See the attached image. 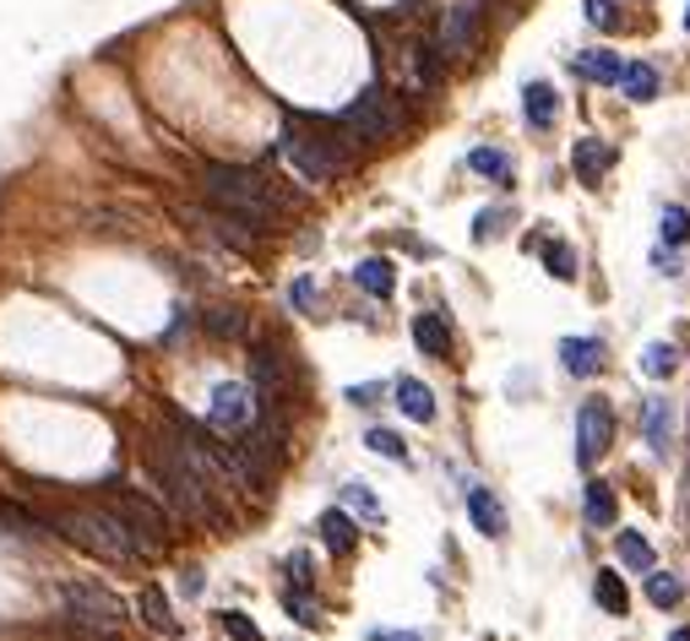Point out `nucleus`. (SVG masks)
Listing matches in <instances>:
<instances>
[{"instance_id":"72a5a7b5","label":"nucleus","mask_w":690,"mask_h":641,"mask_svg":"<svg viewBox=\"0 0 690 641\" xmlns=\"http://www.w3.org/2000/svg\"><path fill=\"white\" fill-rule=\"evenodd\" d=\"M512 223V207H495V212H479V223H473V240L484 245V240H495L501 229Z\"/></svg>"},{"instance_id":"58836bf2","label":"nucleus","mask_w":690,"mask_h":641,"mask_svg":"<svg viewBox=\"0 0 690 641\" xmlns=\"http://www.w3.org/2000/svg\"><path fill=\"white\" fill-rule=\"evenodd\" d=\"M381 397V386H348V402H359V408H370Z\"/></svg>"},{"instance_id":"423d86ee","label":"nucleus","mask_w":690,"mask_h":641,"mask_svg":"<svg viewBox=\"0 0 690 641\" xmlns=\"http://www.w3.org/2000/svg\"><path fill=\"white\" fill-rule=\"evenodd\" d=\"M103 495H109V511L136 533V544H147V554L169 539V511H164L158 500H147V495H136V489H125V484H120V489L109 484Z\"/></svg>"},{"instance_id":"4c0bfd02","label":"nucleus","mask_w":690,"mask_h":641,"mask_svg":"<svg viewBox=\"0 0 690 641\" xmlns=\"http://www.w3.org/2000/svg\"><path fill=\"white\" fill-rule=\"evenodd\" d=\"M288 576H294V587H310V554H294V560H288Z\"/></svg>"},{"instance_id":"4468645a","label":"nucleus","mask_w":690,"mask_h":641,"mask_svg":"<svg viewBox=\"0 0 690 641\" xmlns=\"http://www.w3.org/2000/svg\"><path fill=\"white\" fill-rule=\"evenodd\" d=\"M522 114H527V125H538V131H549L555 120H560V98L549 82H527L522 88Z\"/></svg>"},{"instance_id":"473e14b6","label":"nucleus","mask_w":690,"mask_h":641,"mask_svg":"<svg viewBox=\"0 0 690 641\" xmlns=\"http://www.w3.org/2000/svg\"><path fill=\"white\" fill-rule=\"evenodd\" d=\"M207 332H212V338H245V316H240V310H212V316H207Z\"/></svg>"},{"instance_id":"dca6fc26","label":"nucleus","mask_w":690,"mask_h":641,"mask_svg":"<svg viewBox=\"0 0 690 641\" xmlns=\"http://www.w3.org/2000/svg\"><path fill=\"white\" fill-rule=\"evenodd\" d=\"M571 71H577L582 82H620V55H609V49H577V55H571Z\"/></svg>"},{"instance_id":"2f4dec72","label":"nucleus","mask_w":690,"mask_h":641,"mask_svg":"<svg viewBox=\"0 0 690 641\" xmlns=\"http://www.w3.org/2000/svg\"><path fill=\"white\" fill-rule=\"evenodd\" d=\"M364 446H370L375 457H386V462H408V446H403V435H392V430H370V435H364Z\"/></svg>"},{"instance_id":"39448f33","label":"nucleus","mask_w":690,"mask_h":641,"mask_svg":"<svg viewBox=\"0 0 690 641\" xmlns=\"http://www.w3.org/2000/svg\"><path fill=\"white\" fill-rule=\"evenodd\" d=\"M338 125H343L348 136H359V142H392V136L403 131V103H397L386 88H364L343 109Z\"/></svg>"},{"instance_id":"7c9ffc66","label":"nucleus","mask_w":690,"mask_h":641,"mask_svg":"<svg viewBox=\"0 0 690 641\" xmlns=\"http://www.w3.org/2000/svg\"><path fill=\"white\" fill-rule=\"evenodd\" d=\"M658 234H664V245H686V240H690V212H686V207H664Z\"/></svg>"},{"instance_id":"9d476101","label":"nucleus","mask_w":690,"mask_h":641,"mask_svg":"<svg viewBox=\"0 0 690 641\" xmlns=\"http://www.w3.org/2000/svg\"><path fill=\"white\" fill-rule=\"evenodd\" d=\"M614 158H620V147L614 142H599V136H582L577 147H571V169H577V180L582 185H599L614 169Z\"/></svg>"},{"instance_id":"a19ab883","label":"nucleus","mask_w":690,"mask_h":641,"mask_svg":"<svg viewBox=\"0 0 690 641\" xmlns=\"http://www.w3.org/2000/svg\"><path fill=\"white\" fill-rule=\"evenodd\" d=\"M669 641H690V631H675V637H669Z\"/></svg>"},{"instance_id":"ea45409f","label":"nucleus","mask_w":690,"mask_h":641,"mask_svg":"<svg viewBox=\"0 0 690 641\" xmlns=\"http://www.w3.org/2000/svg\"><path fill=\"white\" fill-rule=\"evenodd\" d=\"M375 641H419L414 631H375Z\"/></svg>"},{"instance_id":"20e7f679","label":"nucleus","mask_w":690,"mask_h":641,"mask_svg":"<svg viewBox=\"0 0 690 641\" xmlns=\"http://www.w3.org/2000/svg\"><path fill=\"white\" fill-rule=\"evenodd\" d=\"M61 620L72 641H109L125 626V604L109 587L72 576V582H61Z\"/></svg>"},{"instance_id":"1a4fd4ad","label":"nucleus","mask_w":690,"mask_h":641,"mask_svg":"<svg viewBox=\"0 0 690 641\" xmlns=\"http://www.w3.org/2000/svg\"><path fill=\"white\" fill-rule=\"evenodd\" d=\"M473 38H479V5L473 0H457L451 11H446V22H440V60H457V55H468L473 49Z\"/></svg>"},{"instance_id":"e433bc0d","label":"nucleus","mask_w":690,"mask_h":641,"mask_svg":"<svg viewBox=\"0 0 690 641\" xmlns=\"http://www.w3.org/2000/svg\"><path fill=\"white\" fill-rule=\"evenodd\" d=\"M288 299H294V305H299V310H310V305H316V283H310V277H299V283H294V294H288Z\"/></svg>"},{"instance_id":"393cba45","label":"nucleus","mask_w":690,"mask_h":641,"mask_svg":"<svg viewBox=\"0 0 690 641\" xmlns=\"http://www.w3.org/2000/svg\"><path fill=\"white\" fill-rule=\"evenodd\" d=\"M642 435H647L653 452L669 446V402H647V413H642Z\"/></svg>"},{"instance_id":"c85d7f7f","label":"nucleus","mask_w":690,"mask_h":641,"mask_svg":"<svg viewBox=\"0 0 690 641\" xmlns=\"http://www.w3.org/2000/svg\"><path fill=\"white\" fill-rule=\"evenodd\" d=\"M343 506H353L364 522H381V500H375V495H370V484H359V478L343 484Z\"/></svg>"},{"instance_id":"a878e982","label":"nucleus","mask_w":690,"mask_h":641,"mask_svg":"<svg viewBox=\"0 0 690 641\" xmlns=\"http://www.w3.org/2000/svg\"><path fill=\"white\" fill-rule=\"evenodd\" d=\"M647 598H653L658 609H675V604L686 598V587H680V576H669V571H653V576H647Z\"/></svg>"},{"instance_id":"6e6552de","label":"nucleus","mask_w":690,"mask_h":641,"mask_svg":"<svg viewBox=\"0 0 690 641\" xmlns=\"http://www.w3.org/2000/svg\"><path fill=\"white\" fill-rule=\"evenodd\" d=\"M207 419H212V430H251V419H256V391L240 386V380H218V386H212V402H207Z\"/></svg>"},{"instance_id":"bb28decb","label":"nucleus","mask_w":690,"mask_h":641,"mask_svg":"<svg viewBox=\"0 0 690 641\" xmlns=\"http://www.w3.org/2000/svg\"><path fill=\"white\" fill-rule=\"evenodd\" d=\"M544 267L560 277V283H571V277H577V251H571L566 240H549V245H544Z\"/></svg>"},{"instance_id":"f257e3e1","label":"nucleus","mask_w":690,"mask_h":641,"mask_svg":"<svg viewBox=\"0 0 690 641\" xmlns=\"http://www.w3.org/2000/svg\"><path fill=\"white\" fill-rule=\"evenodd\" d=\"M283 158L305 175L310 185H327L338 180L348 164H353V142H348V131L338 120H310V114H294L288 125H283Z\"/></svg>"},{"instance_id":"f704fd0d","label":"nucleus","mask_w":690,"mask_h":641,"mask_svg":"<svg viewBox=\"0 0 690 641\" xmlns=\"http://www.w3.org/2000/svg\"><path fill=\"white\" fill-rule=\"evenodd\" d=\"M582 5H588V22H593V27H620V11H614V0H582Z\"/></svg>"},{"instance_id":"412c9836","label":"nucleus","mask_w":690,"mask_h":641,"mask_svg":"<svg viewBox=\"0 0 690 641\" xmlns=\"http://www.w3.org/2000/svg\"><path fill=\"white\" fill-rule=\"evenodd\" d=\"M614 550H620V565H625V571H653V544H647L642 533L620 528V533H614Z\"/></svg>"},{"instance_id":"9b49d317","label":"nucleus","mask_w":690,"mask_h":641,"mask_svg":"<svg viewBox=\"0 0 690 641\" xmlns=\"http://www.w3.org/2000/svg\"><path fill=\"white\" fill-rule=\"evenodd\" d=\"M560 365L588 380V375L604 369V343H599V338H566V343H560Z\"/></svg>"},{"instance_id":"5701e85b","label":"nucleus","mask_w":690,"mask_h":641,"mask_svg":"<svg viewBox=\"0 0 690 641\" xmlns=\"http://www.w3.org/2000/svg\"><path fill=\"white\" fill-rule=\"evenodd\" d=\"M614 517H620V511H614V489H609L604 478H593V484H588V522H593V528H614Z\"/></svg>"},{"instance_id":"b1692460","label":"nucleus","mask_w":690,"mask_h":641,"mask_svg":"<svg viewBox=\"0 0 690 641\" xmlns=\"http://www.w3.org/2000/svg\"><path fill=\"white\" fill-rule=\"evenodd\" d=\"M680 365V349L675 343H647V354H642V375H653V380H669Z\"/></svg>"},{"instance_id":"c9c22d12","label":"nucleus","mask_w":690,"mask_h":641,"mask_svg":"<svg viewBox=\"0 0 690 641\" xmlns=\"http://www.w3.org/2000/svg\"><path fill=\"white\" fill-rule=\"evenodd\" d=\"M223 631H229L234 641H261V631L251 626V615H240V609H229V615H223Z\"/></svg>"},{"instance_id":"4be33fe9","label":"nucleus","mask_w":690,"mask_h":641,"mask_svg":"<svg viewBox=\"0 0 690 641\" xmlns=\"http://www.w3.org/2000/svg\"><path fill=\"white\" fill-rule=\"evenodd\" d=\"M593 598H599V609H604V615H625V609H631V593H625L620 571H599V582H593Z\"/></svg>"},{"instance_id":"2eb2a0df","label":"nucleus","mask_w":690,"mask_h":641,"mask_svg":"<svg viewBox=\"0 0 690 641\" xmlns=\"http://www.w3.org/2000/svg\"><path fill=\"white\" fill-rule=\"evenodd\" d=\"M392 391H397V408H403V413H408L414 424H430V419H435V391L425 386V380L403 375V380H397Z\"/></svg>"},{"instance_id":"f8f14e48","label":"nucleus","mask_w":690,"mask_h":641,"mask_svg":"<svg viewBox=\"0 0 690 641\" xmlns=\"http://www.w3.org/2000/svg\"><path fill=\"white\" fill-rule=\"evenodd\" d=\"M468 517H473V528L490 533V539L506 533V511H501V500H495L490 489H479V484H468Z\"/></svg>"},{"instance_id":"ddd939ff","label":"nucleus","mask_w":690,"mask_h":641,"mask_svg":"<svg viewBox=\"0 0 690 641\" xmlns=\"http://www.w3.org/2000/svg\"><path fill=\"white\" fill-rule=\"evenodd\" d=\"M136 609H142V626H147V631H158V637H179V631H185V626L174 620V609H169V598H164V587H142Z\"/></svg>"},{"instance_id":"f3484780","label":"nucleus","mask_w":690,"mask_h":641,"mask_svg":"<svg viewBox=\"0 0 690 641\" xmlns=\"http://www.w3.org/2000/svg\"><path fill=\"white\" fill-rule=\"evenodd\" d=\"M353 283H359L364 294H375V299H392L397 273H392V262H386V256H370V262H359V267H353Z\"/></svg>"},{"instance_id":"aec40b11","label":"nucleus","mask_w":690,"mask_h":641,"mask_svg":"<svg viewBox=\"0 0 690 641\" xmlns=\"http://www.w3.org/2000/svg\"><path fill=\"white\" fill-rule=\"evenodd\" d=\"M620 88H625V98L631 103H647V98H658V71L653 66H620Z\"/></svg>"},{"instance_id":"c756f323","label":"nucleus","mask_w":690,"mask_h":641,"mask_svg":"<svg viewBox=\"0 0 690 641\" xmlns=\"http://www.w3.org/2000/svg\"><path fill=\"white\" fill-rule=\"evenodd\" d=\"M283 609H288L299 626H321V609H316V598H310L305 587H288V593H283Z\"/></svg>"},{"instance_id":"79ce46f5","label":"nucleus","mask_w":690,"mask_h":641,"mask_svg":"<svg viewBox=\"0 0 690 641\" xmlns=\"http://www.w3.org/2000/svg\"><path fill=\"white\" fill-rule=\"evenodd\" d=\"M686 27H690V11H686Z\"/></svg>"},{"instance_id":"f03ea898","label":"nucleus","mask_w":690,"mask_h":641,"mask_svg":"<svg viewBox=\"0 0 690 641\" xmlns=\"http://www.w3.org/2000/svg\"><path fill=\"white\" fill-rule=\"evenodd\" d=\"M44 528H55L72 550L92 554V560H109V565H142L147 560V544H136V533L103 506H77V511H55L44 517Z\"/></svg>"},{"instance_id":"a211bd4d","label":"nucleus","mask_w":690,"mask_h":641,"mask_svg":"<svg viewBox=\"0 0 690 641\" xmlns=\"http://www.w3.org/2000/svg\"><path fill=\"white\" fill-rule=\"evenodd\" d=\"M414 343H419L430 360H446V349H451V327H446L435 310H425V316H414Z\"/></svg>"},{"instance_id":"0eeeda50","label":"nucleus","mask_w":690,"mask_h":641,"mask_svg":"<svg viewBox=\"0 0 690 641\" xmlns=\"http://www.w3.org/2000/svg\"><path fill=\"white\" fill-rule=\"evenodd\" d=\"M609 441H614V408H609L604 397H588V402L577 408V462H582V467H599Z\"/></svg>"},{"instance_id":"7ed1b4c3","label":"nucleus","mask_w":690,"mask_h":641,"mask_svg":"<svg viewBox=\"0 0 690 641\" xmlns=\"http://www.w3.org/2000/svg\"><path fill=\"white\" fill-rule=\"evenodd\" d=\"M201 196L251 229H272L283 218V196L256 169H240V164H201Z\"/></svg>"},{"instance_id":"6ab92c4d","label":"nucleus","mask_w":690,"mask_h":641,"mask_svg":"<svg viewBox=\"0 0 690 641\" xmlns=\"http://www.w3.org/2000/svg\"><path fill=\"white\" fill-rule=\"evenodd\" d=\"M316 528H321V544L332 554H353V544H359V528L348 522V511H327Z\"/></svg>"},{"instance_id":"cd10ccee","label":"nucleus","mask_w":690,"mask_h":641,"mask_svg":"<svg viewBox=\"0 0 690 641\" xmlns=\"http://www.w3.org/2000/svg\"><path fill=\"white\" fill-rule=\"evenodd\" d=\"M468 169L495 175V180H512V158H506V153H495V147H473V153H468Z\"/></svg>"}]
</instances>
